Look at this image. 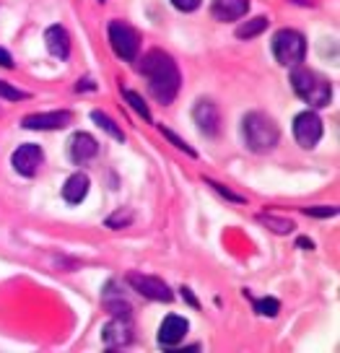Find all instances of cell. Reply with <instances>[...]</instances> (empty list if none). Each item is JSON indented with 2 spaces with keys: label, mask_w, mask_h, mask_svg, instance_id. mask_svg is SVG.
I'll list each match as a JSON object with an SVG mask.
<instances>
[{
  "label": "cell",
  "mask_w": 340,
  "mask_h": 353,
  "mask_svg": "<svg viewBox=\"0 0 340 353\" xmlns=\"http://www.w3.org/2000/svg\"><path fill=\"white\" fill-rule=\"evenodd\" d=\"M208 185H210V188H213V190H216V192H221L223 198L234 200V203H244V198H241V195H234L231 190H226V188H223V185H219V182H210V179H208Z\"/></svg>",
  "instance_id": "83f0119b"
},
{
  "label": "cell",
  "mask_w": 340,
  "mask_h": 353,
  "mask_svg": "<svg viewBox=\"0 0 340 353\" xmlns=\"http://www.w3.org/2000/svg\"><path fill=\"white\" fill-rule=\"evenodd\" d=\"M0 65H3V68H13V57L8 55L3 47H0Z\"/></svg>",
  "instance_id": "f1b7e54d"
},
{
  "label": "cell",
  "mask_w": 340,
  "mask_h": 353,
  "mask_svg": "<svg viewBox=\"0 0 340 353\" xmlns=\"http://www.w3.org/2000/svg\"><path fill=\"white\" fill-rule=\"evenodd\" d=\"M128 223H132L130 210H117L114 216H110V219H107V226H110V229H122V226H128Z\"/></svg>",
  "instance_id": "d4e9b609"
},
{
  "label": "cell",
  "mask_w": 340,
  "mask_h": 353,
  "mask_svg": "<svg viewBox=\"0 0 340 353\" xmlns=\"http://www.w3.org/2000/svg\"><path fill=\"white\" fill-rule=\"evenodd\" d=\"M104 307H107V312H112L114 317H120V320H130L132 307L122 299V294H117V283H114V281H110L107 288H104Z\"/></svg>",
  "instance_id": "2e32d148"
},
{
  "label": "cell",
  "mask_w": 340,
  "mask_h": 353,
  "mask_svg": "<svg viewBox=\"0 0 340 353\" xmlns=\"http://www.w3.org/2000/svg\"><path fill=\"white\" fill-rule=\"evenodd\" d=\"M161 132H164V138H166V141H172V143H174L177 148H179V151H185L187 156H195V151H192V148H190V145H187L185 141L179 138V135H174V132H172V130H166V128H161Z\"/></svg>",
  "instance_id": "484cf974"
},
{
  "label": "cell",
  "mask_w": 340,
  "mask_h": 353,
  "mask_svg": "<svg viewBox=\"0 0 340 353\" xmlns=\"http://www.w3.org/2000/svg\"><path fill=\"white\" fill-rule=\"evenodd\" d=\"M44 161V151L37 143H23L19 145L11 156V164L13 169L19 172L21 176H34L39 172V166Z\"/></svg>",
  "instance_id": "9c48e42d"
},
{
  "label": "cell",
  "mask_w": 340,
  "mask_h": 353,
  "mask_svg": "<svg viewBox=\"0 0 340 353\" xmlns=\"http://www.w3.org/2000/svg\"><path fill=\"white\" fill-rule=\"evenodd\" d=\"M141 76L148 83V91L159 104H172L179 94V68H177L174 57L164 52V50H151L146 52L141 60Z\"/></svg>",
  "instance_id": "6da1fadb"
},
{
  "label": "cell",
  "mask_w": 340,
  "mask_h": 353,
  "mask_svg": "<svg viewBox=\"0 0 340 353\" xmlns=\"http://www.w3.org/2000/svg\"><path fill=\"white\" fill-rule=\"evenodd\" d=\"M44 44H47L50 55L60 57V60H68V55H70V37L63 26H50L44 32Z\"/></svg>",
  "instance_id": "9a60e30c"
},
{
  "label": "cell",
  "mask_w": 340,
  "mask_h": 353,
  "mask_svg": "<svg viewBox=\"0 0 340 353\" xmlns=\"http://www.w3.org/2000/svg\"><path fill=\"white\" fill-rule=\"evenodd\" d=\"M68 154L73 159V164H86V161H91L94 156L99 154V143L88 132H76L70 138V143H68Z\"/></svg>",
  "instance_id": "8fae6325"
},
{
  "label": "cell",
  "mask_w": 340,
  "mask_h": 353,
  "mask_svg": "<svg viewBox=\"0 0 340 353\" xmlns=\"http://www.w3.org/2000/svg\"><path fill=\"white\" fill-rule=\"evenodd\" d=\"M260 223H265L268 229H273L275 234H288V232H294V221H288V219H275L273 213H263V216H260Z\"/></svg>",
  "instance_id": "ffe728a7"
},
{
  "label": "cell",
  "mask_w": 340,
  "mask_h": 353,
  "mask_svg": "<svg viewBox=\"0 0 340 353\" xmlns=\"http://www.w3.org/2000/svg\"><path fill=\"white\" fill-rule=\"evenodd\" d=\"M273 55L286 68L301 65V60L307 55V39L297 29H281L273 37Z\"/></svg>",
  "instance_id": "277c9868"
},
{
  "label": "cell",
  "mask_w": 340,
  "mask_h": 353,
  "mask_svg": "<svg viewBox=\"0 0 340 353\" xmlns=\"http://www.w3.org/2000/svg\"><path fill=\"white\" fill-rule=\"evenodd\" d=\"M101 341L107 348H122V345H128L132 341V330L128 320H120V317H114L112 322L104 325V330H101Z\"/></svg>",
  "instance_id": "5bb4252c"
},
{
  "label": "cell",
  "mask_w": 340,
  "mask_h": 353,
  "mask_svg": "<svg viewBox=\"0 0 340 353\" xmlns=\"http://www.w3.org/2000/svg\"><path fill=\"white\" fill-rule=\"evenodd\" d=\"M294 138L301 148H314L322 138V120L317 117V112H301L294 120Z\"/></svg>",
  "instance_id": "52a82bcc"
},
{
  "label": "cell",
  "mask_w": 340,
  "mask_h": 353,
  "mask_svg": "<svg viewBox=\"0 0 340 353\" xmlns=\"http://www.w3.org/2000/svg\"><path fill=\"white\" fill-rule=\"evenodd\" d=\"M250 11V0H213L210 16L216 21H239Z\"/></svg>",
  "instance_id": "4fadbf2b"
},
{
  "label": "cell",
  "mask_w": 340,
  "mask_h": 353,
  "mask_svg": "<svg viewBox=\"0 0 340 353\" xmlns=\"http://www.w3.org/2000/svg\"><path fill=\"white\" fill-rule=\"evenodd\" d=\"M110 44L120 60L132 63L141 52V34L135 32L128 21L114 19V21H110Z\"/></svg>",
  "instance_id": "5b68a950"
},
{
  "label": "cell",
  "mask_w": 340,
  "mask_h": 353,
  "mask_svg": "<svg viewBox=\"0 0 340 353\" xmlns=\"http://www.w3.org/2000/svg\"><path fill=\"white\" fill-rule=\"evenodd\" d=\"M241 135H244V143L252 154H268L278 145L281 130H278L273 117H268L265 112H250L241 120Z\"/></svg>",
  "instance_id": "7a4b0ae2"
},
{
  "label": "cell",
  "mask_w": 340,
  "mask_h": 353,
  "mask_svg": "<svg viewBox=\"0 0 340 353\" xmlns=\"http://www.w3.org/2000/svg\"><path fill=\"white\" fill-rule=\"evenodd\" d=\"M268 16H254V19H250V21H244L237 26V37L239 39H252V37H260V34L268 29Z\"/></svg>",
  "instance_id": "ac0fdd59"
},
{
  "label": "cell",
  "mask_w": 340,
  "mask_h": 353,
  "mask_svg": "<svg viewBox=\"0 0 340 353\" xmlns=\"http://www.w3.org/2000/svg\"><path fill=\"white\" fill-rule=\"evenodd\" d=\"M192 117H195V125H198L206 135H210V138H213V135H219L221 114H219V107H216L210 99H198V101H195Z\"/></svg>",
  "instance_id": "30bf717a"
},
{
  "label": "cell",
  "mask_w": 340,
  "mask_h": 353,
  "mask_svg": "<svg viewBox=\"0 0 340 353\" xmlns=\"http://www.w3.org/2000/svg\"><path fill=\"white\" fill-rule=\"evenodd\" d=\"M299 247H309V250H312V247H314V244L309 242V239H299Z\"/></svg>",
  "instance_id": "4dcf8cb0"
},
{
  "label": "cell",
  "mask_w": 340,
  "mask_h": 353,
  "mask_svg": "<svg viewBox=\"0 0 340 353\" xmlns=\"http://www.w3.org/2000/svg\"><path fill=\"white\" fill-rule=\"evenodd\" d=\"M122 97H125V101L130 104L132 110L141 114L143 120H151V110L146 107V101H143L141 94H135V91H130V88H125V91H122Z\"/></svg>",
  "instance_id": "44dd1931"
},
{
  "label": "cell",
  "mask_w": 340,
  "mask_h": 353,
  "mask_svg": "<svg viewBox=\"0 0 340 353\" xmlns=\"http://www.w3.org/2000/svg\"><path fill=\"white\" fill-rule=\"evenodd\" d=\"M73 122V112L55 110V112H37V114H26L21 125L26 130H63Z\"/></svg>",
  "instance_id": "ba28073f"
},
{
  "label": "cell",
  "mask_w": 340,
  "mask_h": 353,
  "mask_svg": "<svg viewBox=\"0 0 340 353\" xmlns=\"http://www.w3.org/2000/svg\"><path fill=\"white\" fill-rule=\"evenodd\" d=\"M307 216H314V219H332L338 216V208L335 205H312V208H304Z\"/></svg>",
  "instance_id": "cb8c5ba5"
},
{
  "label": "cell",
  "mask_w": 340,
  "mask_h": 353,
  "mask_svg": "<svg viewBox=\"0 0 340 353\" xmlns=\"http://www.w3.org/2000/svg\"><path fill=\"white\" fill-rule=\"evenodd\" d=\"M86 195H88V176L83 172H76L73 176H68V182L63 185V198H66V203L78 205Z\"/></svg>",
  "instance_id": "e0dca14e"
},
{
  "label": "cell",
  "mask_w": 340,
  "mask_h": 353,
  "mask_svg": "<svg viewBox=\"0 0 340 353\" xmlns=\"http://www.w3.org/2000/svg\"><path fill=\"white\" fill-rule=\"evenodd\" d=\"M291 86H294L299 99H304L314 110L328 107L330 99H332L330 81L325 76H319L317 70H312V68L294 65V70H291Z\"/></svg>",
  "instance_id": "3957f363"
},
{
  "label": "cell",
  "mask_w": 340,
  "mask_h": 353,
  "mask_svg": "<svg viewBox=\"0 0 340 353\" xmlns=\"http://www.w3.org/2000/svg\"><path fill=\"white\" fill-rule=\"evenodd\" d=\"M254 312L263 314V317H275L281 312V301L273 296H265V299H254Z\"/></svg>",
  "instance_id": "7402d4cb"
},
{
  "label": "cell",
  "mask_w": 340,
  "mask_h": 353,
  "mask_svg": "<svg viewBox=\"0 0 340 353\" xmlns=\"http://www.w3.org/2000/svg\"><path fill=\"white\" fill-rule=\"evenodd\" d=\"M0 99L21 101V99H29V94H26V91H21V88L11 86L8 81H0Z\"/></svg>",
  "instance_id": "603a6c76"
},
{
  "label": "cell",
  "mask_w": 340,
  "mask_h": 353,
  "mask_svg": "<svg viewBox=\"0 0 340 353\" xmlns=\"http://www.w3.org/2000/svg\"><path fill=\"white\" fill-rule=\"evenodd\" d=\"M190 330V325H187L185 317H179V314H169L164 322H161V327H159V343L164 345V348H177L182 338L187 335Z\"/></svg>",
  "instance_id": "7c38bea8"
},
{
  "label": "cell",
  "mask_w": 340,
  "mask_h": 353,
  "mask_svg": "<svg viewBox=\"0 0 340 353\" xmlns=\"http://www.w3.org/2000/svg\"><path fill=\"white\" fill-rule=\"evenodd\" d=\"M172 6L182 13H192L200 8V0H172Z\"/></svg>",
  "instance_id": "4316f807"
},
{
  "label": "cell",
  "mask_w": 340,
  "mask_h": 353,
  "mask_svg": "<svg viewBox=\"0 0 340 353\" xmlns=\"http://www.w3.org/2000/svg\"><path fill=\"white\" fill-rule=\"evenodd\" d=\"M91 120L97 122V125H99L104 132H110L114 141H125V132H122V128H117V122L112 120V117H107L104 112L94 110V112H91Z\"/></svg>",
  "instance_id": "d6986e66"
},
{
  "label": "cell",
  "mask_w": 340,
  "mask_h": 353,
  "mask_svg": "<svg viewBox=\"0 0 340 353\" xmlns=\"http://www.w3.org/2000/svg\"><path fill=\"white\" fill-rule=\"evenodd\" d=\"M182 296H185L187 301H190V304H192V307H198V299L192 296V291H190V288H182Z\"/></svg>",
  "instance_id": "f546056e"
},
{
  "label": "cell",
  "mask_w": 340,
  "mask_h": 353,
  "mask_svg": "<svg viewBox=\"0 0 340 353\" xmlns=\"http://www.w3.org/2000/svg\"><path fill=\"white\" fill-rule=\"evenodd\" d=\"M128 283L132 286V291H138L143 299H151V301H172L174 294H172V288L166 286L161 278L156 276H143V273H128L125 278Z\"/></svg>",
  "instance_id": "8992f818"
}]
</instances>
